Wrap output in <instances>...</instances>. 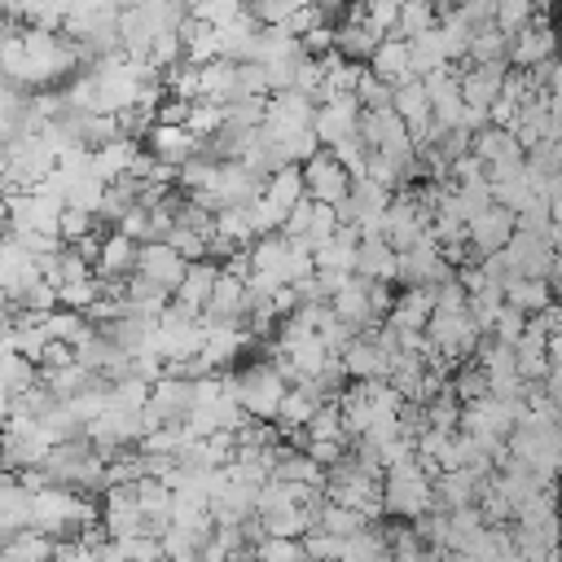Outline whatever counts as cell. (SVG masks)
<instances>
[{
  "instance_id": "1",
  "label": "cell",
  "mask_w": 562,
  "mask_h": 562,
  "mask_svg": "<svg viewBox=\"0 0 562 562\" xmlns=\"http://www.w3.org/2000/svg\"><path fill=\"white\" fill-rule=\"evenodd\" d=\"M79 44L61 40V31H44V26H26L18 31V22H9V40H4V79L22 83V88H48L57 79H66L79 66Z\"/></svg>"
},
{
  "instance_id": "2",
  "label": "cell",
  "mask_w": 562,
  "mask_h": 562,
  "mask_svg": "<svg viewBox=\"0 0 562 562\" xmlns=\"http://www.w3.org/2000/svg\"><path fill=\"white\" fill-rule=\"evenodd\" d=\"M382 487H386V514L391 518H408L413 522L426 509H435V470L422 457L395 461L382 474Z\"/></svg>"
},
{
  "instance_id": "3",
  "label": "cell",
  "mask_w": 562,
  "mask_h": 562,
  "mask_svg": "<svg viewBox=\"0 0 562 562\" xmlns=\"http://www.w3.org/2000/svg\"><path fill=\"white\" fill-rule=\"evenodd\" d=\"M97 522L92 501H83L79 487H61V483H44L31 496V527L48 531V536H66V531H83Z\"/></svg>"
},
{
  "instance_id": "4",
  "label": "cell",
  "mask_w": 562,
  "mask_h": 562,
  "mask_svg": "<svg viewBox=\"0 0 562 562\" xmlns=\"http://www.w3.org/2000/svg\"><path fill=\"white\" fill-rule=\"evenodd\" d=\"M233 382V395L241 400V408L250 413V417H259V422H277V413H281V400H285V391H290V382H285V373L277 369V364H246L237 378H228Z\"/></svg>"
},
{
  "instance_id": "5",
  "label": "cell",
  "mask_w": 562,
  "mask_h": 562,
  "mask_svg": "<svg viewBox=\"0 0 562 562\" xmlns=\"http://www.w3.org/2000/svg\"><path fill=\"white\" fill-rule=\"evenodd\" d=\"M426 338H430V347L443 356V360H465L470 351H479L483 347V329H479V321H474V312L470 307H435V316H430V325H426Z\"/></svg>"
},
{
  "instance_id": "6",
  "label": "cell",
  "mask_w": 562,
  "mask_h": 562,
  "mask_svg": "<svg viewBox=\"0 0 562 562\" xmlns=\"http://www.w3.org/2000/svg\"><path fill=\"white\" fill-rule=\"evenodd\" d=\"M303 180H307V198L329 202V206H338L351 193V184H356V176L347 171V162L334 149H325V145L303 162Z\"/></svg>"
},
{
  "instance_id": "7",
  "label": "cell",
  "mask_w": 562,
  "mask_h": 562,
  "mask_svg": "<svg viewBox=\"0 0 562 562\" xmlns=\"http://www.w3.org/2000/svg\"><path fill=\"white\" fill-rule=\"evenodd\" d=\"M193 413V382L189 378H158L154 386H149V404H145V422H149V430H158V426H180L184 417Z\"/></svg>"
},
{
  "instance_id": "8",
  "label": "cell",
  "mask_w": 562,
  "mask_h": 562,
  "mask_svg": "<svg viewBox=\"0 0 562 562\" xmlns=\"http://www.w3.org/2000/svg\"><path fill=\"white\" fill-rule=\"evenodd\" d=\"M448 277H457V272H452V259L443 255V246L435 237L400 250V281L404 285H443Z\"/></svg>"
},
{
  "instance_id": "9",
  "label": "cell",
  "mask_w": 562,
  "mask_h": 562,
  "mask_svg": "<svg viewBox=\"0 0 562 562\" xmlns=\"http://www.w3.org/2000/svg\"><path fill=\"white\" fill-rule=\"evenodd\" d=\"M360 114H364V105H360L356 92H351V97L321 101V105H316V136H321V145L334 149V145L351 140V136H360Z\"/></svg>"
},
{
  "instance_id": "10",
  "label": "cell",
  "mask_w": 562,
  "mask_h": 562,
  "mask_svg": "<svg viewBox=\"0 0 562 562\" xmlns=\"http://www.w3.org/2000/svg\"><path fill=\"white\" fill-rule=\"evenodd\" d=\"M514 233H518V215H514L505 202H492L487 211H479V215L470 220V246H474L479 259L505 250V246L514 241Z\"/></svg>"
},
{
  "instance_id": "11",
  "label": "cell",
  "mask_w": 562,
  "mask_h": 562,
  "mask_svg": "<svg viewBox=\"0 0 562 562\" xmlns=\"http://www.w3.org/2000/svg\"><path fill=\"white\" fill-rule=\"evenodd\" d=\"M505 259L514 268V277H553L558 268V246L540 233H514V241L505 246Z\"/></svg>"
},
{
  "instance_id": "12",
  "label": "cell",
  "mask_w": 562,
  "mask_h": 562,
  "mask_svg": "<svg viewBox=\"0 0 562 562\" xmlns=\"http://www.w3.org/2000/svg\"><path fill=\"white\" fill-rule=\"evenodd\" d=\"M558 48H562V31H553L544 18H536L527 31H518L509 40V66H518V70L544 66V61L558 57Z\"/></svg>"
},
{
  "instance_id": "13",
  "label": "cell",
  "mask_w": 562,
  "mask_h": 562,
  "mask_svg": "<svg viewBox=\"0 0 562 562\" xmlns=\"http://www.w3.org/2000/svg\"><path fill=\"white\" fill-rule=\"evenodd\" d=\"M391 364H395V356L373 338V329H364L360 338H351V342L342 347V369H347V378H356V382L391 378Z\"/></svg>"
},
{
  "instance_id": "14",
  "label": "cell",
  "mask_w": 562,
  "mask_h": 562,
  "mask_svg": "<svg viewBox=\"0 0 562 562\" xmlns=\"http://www.w3.org/2000/svg\"><path fill=\"white\" fill-rule=\"evenodd\" d=\"M505 79H509V61H470L461 70V97H465V105L492 110L496 97L505 92Z\"/></svg>"
},
{
  "instance_id": "15",
  "label": "cell",
  "mask_w": 562,
  "mask_h": 562,
  "mask_svg": "<svg viewBox=\"0 0 562 562\" xmlns=\"http://www.w3.org/2000/svg\"><path fill=\"white\" fill-rule=\"evenodd\" d=\"M329 307H334L351 329H373V325H382V312H378V303H373V281L360 277V272L329 299Z\"/></svg>"
},
{
  "instance_id": "16",
  "label": "cell",
  "mask_w": 562,
  "mask_h": 562,
  "mask_svg": "<svg viewBox=\"0 0 562 562\" xmlns=\"http://www.w3.org/2000/svg\"><path fill=\"white\" fill-rule=\"evenodd\" d=\"M145 140H149V154L167 167H184L193 154H202V136L189 123H154Z\"/></svg>"
},
{
  "instance_id": "17",
  "label": "cell",
  "mask_w": 562,
  "mask_h": 562,
  "mask_svg": "<svg viewBox=\"0 0 562 562\" xmlns=\"http://www.w3.org/2000/svg\"><path fill=\"white\" fill-rule=\"evenodd\" d=\"M136 272L154 277L158 285H167L171 294L180 290L184 272H189V259L171 246V241H140V259H136Z\"/></svg>"
},
{
  "instance_id": "18",
  "label": "cell",
  "mask_w": 562,
  "mask_h": 562,
  "mask_svg": "<svg viewBox=\"0 0 562 562\" xmlns=\"http://www.w3.org/2000/svg\"><path fill=\"white\" fill-rule=\"evenodd\" d=\"M492 474L474 470V465H461V470H443L435 474V505L439 509H465V505H479V492Z\"/></svg>"
},
{
  "instance_id": "19",
  "label": "cell",
  "mask_w": 562,
  "mask_h": 562,
  "mask_svg": "<svg viewBox=\"0 0 562 562\" xmlns=\"http://www.w3.org/2000/svg\"><path fill=\"white\" fill-rule=\"evenodd\" d=\"M439 307V294L435 285H404V294H395V307H391V325H400L404 334H426L430 316Z\"/></svg>"
},
{
  "instance_id": "20",
  "label": "cell",
  "mask_w": 562,
  "mask_h": 562,
  "mask_svg": "<svg viewBox=\"0 0 562 562\" xmlns=\"http://www.w3.org/2000/svg\"><path fill=\"white\" fill-rule=\"evenodd\" d=\"M474 154L483 158V167H487V171H492V167H509V162H522V158H527L522 140H518L509 127H501V123H487V127H479V132H474Z\"/></svg>"
},
{
  "instance_id": "21",
  "label": "cell",
  "mask_w": 562,
  "mask_h": 562,
  "mask_svg": "<svg viewBox=\"0 0 562 562\" xmlns=\"http://www.w3.org/2000/svg\"><path fill=\"white\" fill-rule=\"evenodd\" d=\"M281 220H290V211L307 198V180H303V162H294V167H281V171H272L268 176V184H263V193H259Z\"/></svg>"
},
{
  "instance_id": "22",
  "label": "cell",
  "mask_w": 562,
  "mask_h": 562,
  "mask_svg": "<svg viewBox=\"0 0 562 562\" xmlns=\"http://www.w3.org/2000/svg\"><path fill=\"white\" fill-rule=\"evenodd\" d=\"M369 70L373 75H382L386 83H408V79H417L413 75V48H408V40L404 35H386L382 44H378V53L369 57Z\"/></svg>"
},
{
  "instance_id": "23",
  "label": "cell",
  "mask_w": 562,
  "mask_h": 562,
  "mask_svg": "<svg viewBox=\"0 0 562 562\" xmlns=\"http://www.w3.org/2000/svg\"><path fill=\"white\" fill-rule=\"evenodd\" d=\"M136 259H140L136 237L110 233V237H101V250H97V277H101V281H119V277L136 272Z\"/></svg>"
},
{
  "instance_id": "24",
  "label": "cell",
  "mask_w": 562,
  "mask_h": 562,
  "mask_svg": "<svg viewBox=\"0 0 562 562\" xmlns=\"http://www.w3.org/2000/svg\"><path fill=\"white\" fill-rule=\"evenodd\" d=\"M356 272L369 277V281H395L400 277V250L386 237H360Z\"/></svg>"
},
{
  "instance_id": "25",
  "label": "cell",
  "mask_w": 562,
  "mask_h": 562,
  "mask_svg": "<svg viewBox=\"0 0 562 562\" xmlns=\"http://www.w3.org/2000/svg\"><path fill=\"white\" fill-rule=\"evenodd\" d=\"M250 342V329H241V325H224V321H206V338H202V360L211 364V369H220V364H233L237 360V351Z\"/></svg>"
},
{
  "instance_id": "26",
  "label": "cell",
  "mask_w": 562,
  "mask_h": 562,
  "mask_svg": "<svg viewBox=\"0 0 562 562\" xmlns=\"http://www.w3.org/2000/svg\"><path fill=\"white\" fill-rule=\"evenodd\" d=\"M382 40H386V35H378L360 13H351L342 26H334V48H338L342 57H351V61H369Z\"/></svg>"
},
{
  "instance_id": "27",
  "label": "cell",
  "mask_w": 562,
  "mask_h": 562,
  "mask_svg": "<svg viewBox=\"0 0 562 562\" xmlns=\"http://www.w3.org/2000/svg\"><path fill=\"white\" fill-rule=\"evenodd\" d=\"M220 272H224V268H220V263H211V259L189 263V272H184V281H180L176 299H180L184 307H193V312H206V303H211V294H215Z\"/></svg>"
},
{
  "instance_id": "28",
  "label": "cell",
  "mask_w": 562,
  "mask_h": 562,
  "mask_svg": "<svg viewBox=\"0 0 562 562\" xmlns=\"http://www.w3.org/2000/svg\"><path fill=\"white\" fill-rule=\"evenodd\" d=\"M505 303L527 312V316H536V312H544L553 303V281L549 277H509L505 281Z\"/></svg>"
},
{
  "instance_id": "29",
  "label": "cell",
  "mask_w": 562,
  "mask_h": 562,
  "mask_svg": "<svg viewBox=\"0 0 562 562\" xmlns=\"http://www.w3.org/2000/svg\"><path fill=\"white\" fill-rule=\"evenodd\" d=\"M342 562H395L391 531L360 527L356 536H347V540H342Z\"/></svg>"
},
{
  "instance_id": "30",
  "label": "cell",
  "mask_w": 562,
  "mask_h": 562,
  "mask_svg": "<svg viewBox=\"0 0 562 562\" xmlns=\"http://www.w3.org/2000/svg\"><path fill=\"white\" fill-rule=\"evenodd\" d=\"M53 553H57V540L48 531L26 527V531L4 540V558L0 562H53Z\"/></svg>"
},
{
  "instance_id": "31",
  "label": "cell",
  "mask_w": 562,
  "mask_h": 562,
  "mask_svg": "<svg viewBox=\"0 0 562 562\" xmlns=\"http://www.w3.org/2000/svg\"><path fill=\"white\" fill-rule=\"evenodd\" d=\"M272 479H285V483H307V487H325V465H321L312 452L281 448V461H277Z\"/></svg>"
},
{
  "instance_id": "32",
  "label": "cell",
  "mask_w": 562,
  "mask_h": 562,
  "mask_svg": "<svg viewBox=\"0 0 562 562\" xmlns=\"http://www.w3.org/2000/svg\"><path fill=\"white\" fill-rule=\"evenodd\" d=\"M316 527L329 531V536H338V540H347V536H356L360 527H369V518H364L360 509H351V505L325 496V505L316 509Z\"/></svg>"
},
{
  "instance_id": "33",
  "label": "cell",
  "mask_w": 562,
  "mask_h": 562,
  "mask_svg": "<svg viewBox=\"0 0 562 562\" xmlns=\"http://www.w3.org/2000/svg\"><path fill=\"white\" fill-rule=\"evenodd\" d=\"M44 329H48V338L53 342H79V338H88V329H92V321H88V312H75V307H57V312H48L44 316Z\"/></svg>"
},
{
  "instance_id": "34",
  "label": "cell",
  "mask_w": 562,
  "mask_h": 562,
  "mask_svg": "<svg viewBox=\"0 0 562 562\" xmlns=\"http://www.w3.org/2000/svg\"><path fill=\"white\" fill-rule=\"evenodd\" d=\"M435 26H439V4H435V0H404V13H400V31H395V35L413 40V35H426V31H435Z\"/></svg>"
},
{
  "instance_id": "35",
  "label": "cell",
  "mask_w": 562,
  "mask_h": 562,
  "mask_svg": "<svg viewBox=\"0 0 562 562\" xmlns=\"http://www.w3.org/2000/svg\"><path fill=\"white\" fill-rule=\"evenodd\" d=\"M356 13L378 31V35H395L400 31V13H404V0H360Z\"/></svg>"
},
{
  "instance_id": "36",
  "label": "cell",
  "mask_w": 562,
  "mask_h": 562,
  "mask_svg": "<svg viewBox=\"0 0 562 562\" xmlns=\"http://www.w3.org/2000/svg\"><path fill=\"white\" fill-rule=\"evenodd\" d=\"M452 395H457L461 404L492 395V378H487V369H483V364H461V369L452 373Z\"/></svg>"
},
{
  "instance_id": "37",
  "label": "cell",
  "mask_w": 562,
  "mask_h": 562,
  "mask_svg": "<svg viewBox=\"0 0 562 562\" xmlns=\"http://www.w3.org/2000/svg\"><path fill=\"white\" fill-rule=\"evenodd\" d=\"M391 549H395V562H439V549H430L417 527H404V531H391Z\"/></svg>"
},
{
  "instance_id": "38",
  "label": "cell",
  "mask_w": 562,
  "mask_h": 562,
  "mask_svg": "<svg viewBox=\"0 0 562 562\" xmlns=\"http://www.w3.org/2000/svg\"><path fill=\"white\" fill-rule=\"evenodd\" d=\"M356 97H360V105H364V110H395V83H386V79H382V75H373V70H364V75H360Z\"/></svg>"
},
{
  "instance_id": "39",
  "label": "cell",
  "mask_w": 562,
  "mask_h": 562,
  "mask_svg": "<svg viewBox=\"0 0 562 562\" xmlns=\"http://www.w3.org/2000/svg\"><path fill=\"white\" fill-rule=\"evenodd\" d=\"M536 18H540V13H536V4H531V0H496V26H501L505 35L527 31Z\"/></svg>"
},
{
  "instance_id": "40",
  "label": "cell",
  "mask_w": 562,
  "mask_h": 562,
  "mask_svg": "<svg viewBox=\"0 0 562 562\" xmlns=\"http://www.w3.org/2000/svg\"><path fill=\"white\" fill-rule=\"evenodd\" d=\"M189 13L202 18V22L224 26V22H233L237 13H246V0H189Z\"/></svg>"
},
{
  "instance_id": "41",
  "label": "cell",
  "mask_w": 562,
  "mask_h": 562,
  "mask_svg": "<svg viewBox=\"0 0 562 562\" xmlns=\"http://www.w3.org/2000/svg\"><path fill=\"white\" fill-rule=\"evenodd\" d=\"M527 325H531V316L505 303V312L496 316V325H492V334H487V338H496V342H509V347H514V342L527 334Z\"/></svg>"
},
{
  "instance_id": "42",
  "label": "cell",
  "mask_w": 562,
  "mask_h": 562,
  "mask_svg": "<svg viewBox=\"0 0 562 562\" xmlns=\"http://www.w3.org/2000/svg\"><path fill=\"white\" fill-rule=\"evenodd\" d=\"M303 549H307L312 562H338V558H342V540L329 536V531H321V527H312V531L303 536Z\"/></svg>"
},
{
  "instance_id": "43",
  "label": "cell",
  "mask_w": 562,
  "mask_h": 562,
  "mask_svg": "<svg viewBox=\"0 0 562 562\" xmlns=\"http://www.w3.org/2000/svg\"><path fill=\"white\" fill-rule=\"evenodd\" d=\"M92 220H97L92 211L66 206V211H61V237H66V241H83V237L92 233Z\"/></svg>"
},
{
  "instance_id": "44",
  "label": "cell",
  "mask_w": 562,
  "mask_h": 562,
  "mask_svg": "<svg viewBox=\"0 0 562 562\" xmlns=\"http://www.w3.org/2000/svg\"><path fill=\"white\" fill-rule=\"evenodd\" d=\"M307 452L329 470V465H338L347 457V439H307Z\"/></svg>"
},
{
  "instance_id": "45",
  "label": "cell",
  "mask_w": 562,
  "mask_h": 562,
  "mask_svg": "<svg viewBox=\"0 0 562 562\" xmlns=\"http://www.w3.org/2000/svg\"><path fill=\"white\" fill-rule=\"evenodd\" d=\"M544 391H549V400L562 408V373H558V369H549V378H544Z\"/></svg>"
},
{
  "instance_id": "46",
  "label": "cell",
  "mask_w": 562,
  "mask_h": 562,
  "mask_svg": "<svg viewBox=\"0 0 562 562\" xmlns=\"http://www.w3.org/2000/svg\"><path fill=\"white\" fill-rule=\"evenodd\" d=\"M549 369H558V373H562V334H553V338H549Z\"/></svg>"
},
{
  "instance_id": "47",
  "label": "cell",
  "mask_w": 562,
  "mask_h": 562,
  "mask_svg": "<svg viewBox=\"0 0 562 562\" xmlns=\"http://www.w3.org/2000/svg\"><path fill=\"white\" fill-rule=\"evenodd\" d=\"M237 562H259V553H255V549H246V553H241Z\"/></svg>"
},
{
  "instance_id": "48",
  "label": "cell",
  "mask_w": 562,
  "mask_h": 562,
  "mask_svg": "<svg viewBox=\"0 0 562 562\" xmlns=\"http://www.w3.org/2000/svg\"><path fill=\"white\" fill-rule=\"evenodd\" d=\"M338 562H342V558H338Z\"/></svg>"
}]
</instances>
